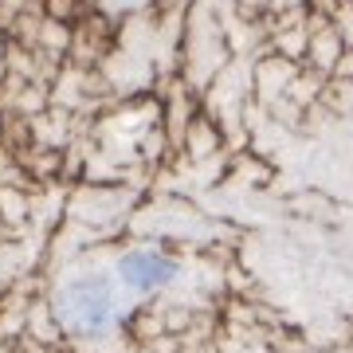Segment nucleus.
<instances>
[{"instance_id":"obj_3","label":"nucleus","mask_w":353,"mask_h":353,"mask_svg":"<svg viewBox=\"0 0 353 353\" xmlns=\"http://www.w3.org/2000/svg\"><path fill=\"white\" fill-rule=\"evenodd\" d=\"M106 12H134V8H141V4H150V0H99Z\"/></svg>"},{"instance_id":"obj_2","label":"nucleus","mask_w":353,"mask_h":353,"mask_svg":"<svg viewBox=\"0 0 353 353\" xmlns=\"http://www.w3.org/2000/svg\"><path fill=\"white\" fill-rule=\"evenodd\" d=\"M114 279L126 290V299H150L181 279V263H176V255L161 252V248H130L118 255Z\"/></svg>"},{"instance_id":"obj_1","label":"nucleus","mask_w":353,"mask_h":353,"mask_svg":"<svg viewBox=\"0 0 353 353\" xmlns=\"http://www.w3.org/2000/svg\"><path fill=\"white\" fill-rule=\"evenodd\" d=\"M122 306H126V290L118 287L114 271H99V267L71 271L51 294V314L59 330L79 341L110 338L122 322Z\"/></svg>"}]
</instances>
